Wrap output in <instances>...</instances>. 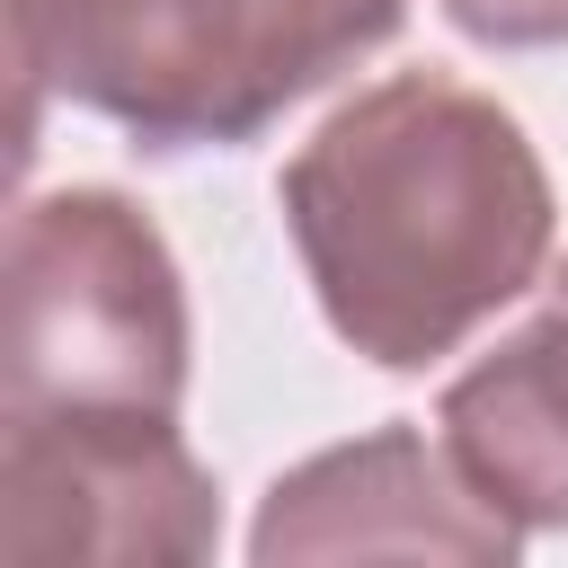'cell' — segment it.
<instances>
[{"label":"cell","mask_w":568,"mask_h":568,"mask_svg":"<svg viewBox=\"0 0 568 568\" xmlns=\"http://www.w3.org/2000/svg\"><path fill=\"white\" fill-rule=\"evenodd\" d=\"M284 222L328 328L417 373L532 293L550 257V178L497 98L399 71L293 151Z\"/></svg>","instance_id":"cell-1"},{"label":"cell","mask_w":568,"mask_h":568,"mask_svg":"<svg viewBox=\"0 0 568 568\" xmlns=\"http://www.w3.org/2000/svg\"><path fill=\"white\" fill-rule=\"evenodd\" d=\"M408 0H36L53 80L151 151L266 133L399 36Z\"/></svg>","instance_id":"cell-2"},{"label":"cell","mask_w":568,"mask_h":568,"mask_svg":"<svg viewBox=\"0 0 568 568\" xmlns=\"http://www.w3.org/2000/svg\"><path fill=\"white\" fill-rule=\"evenodd\" d=\"M186 293L160 231L106 195L62 186L18 204L0 266V417L178 408Z\"/></svg>","instance_id":"cell-3"},{"label":"cell","mask_w":568,"mask_h":568,"mask_svg":"<svg viewBox=\"0 0 568 568\" xmlns=\"http://www.w3.org/2000/svg\"><path fill=\"white\" fill-rule=\"evenodd\" d=\"M213 532H222L213 479L160 408L9 417L0 435V559L9 568L204 559Z\"/></svg>","instance_id":"cell-4"},{"label":"cell","mask_w":568,"mask_h":568,"mask_svg":"<svg viewBox=\"0 0 568 568\" xmlns=\"http://www.w3.org/2000/svg\"><path fill=\"white\" fill-rule=\"evenodd\" d=\"M524 524L497 515L453 453L408 426L337 444L275 479L257 515V559H515Z\"/></svg>","instance_id":"cell-5"},{"label":"cell","mask_w":568,"mask_h":568,"mask_svg":"<svg viewBox=\"0 0 568 568\" xmlns=\"http://www.w3.org/2000/svg\"><path fill=\"white\" fill-rule=\"evenodd\" d=\"M444 453L524 532H568V302L444 390Z\"/></svg>","instance_id":"cell-6"},{"label":"cell","mask_w":568,"mask_h":568,"mask_svg":"<svg viewBox=\"0 0 568 568\" xmlns=\"http://www.w3.org/2000/svg\"><path fill=\"white\" fill-rule=\"evenodd\" d=\"M479 44H568V0H444Z\"/></svg>","instance_id":"cell-7"},{"label":"cell","mask_w":568,"mask_h":568,"mask_svg":"<svg viewBox=\"0 0 568 568\" xmlns=\"http://www.w3.org/2000/svg\"><path fill=\"white\" fill-rule=\"evenodd\" d=\"M550 293H559V302H568V266H559V275H550Z\"/></svg>","instance_id":"cell-8"}]
</instances>
